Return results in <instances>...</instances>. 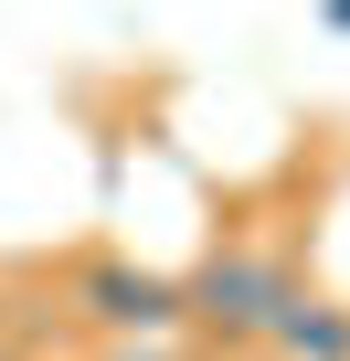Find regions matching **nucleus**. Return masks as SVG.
<instances>
[{"mask_svg": "<svg viewBox=\"0 0 350 361\" xmlns=\"http://www.w3.org/2000/svg\"><path fill=\"white\" fill-rule=\"evenodd\" d=\"M265 361H350V308L329 298H287L265 329Z\"/></svg>", "mask_w": 350, "mask_h": 361, "instance_id": "nucleus-3", "label": "nucleus"}, {"mask_svg": "<svg viewBox=\"0 0 350 361\" xmlns=\"http://www.w3.org/2000/svg\"><path fill=\"white\" fill-rule=\"evenodd\" d=\"M106 361H170V340H117Z\"/></svg>", "mask_w": 350, "mask_h": 361, "instance_id": "nucleus-4", "label": "nucleus"}, {"mask_svg": "<svg viewBox=\"0 0 350 361\" xmlns=\"http://www.w3.org/2000/svg\"><path fill=\"white\" fill-rule=\"evenodd\" d=\"M318 22H329V32H350V0H318Z\"/></svg>", "mask_w": 350, "mask_h": 361, "instance_id": "nucleus-5", "label": "nucleus"}, {"mask_svg": "<svg viewBox=\"0 0 350 361\" xmlns=\"http://www.w3.org/2000/svg\"><path fill=\"white\" fill-rule=\"evenodd\" d=\"M75 308H85L96 329H117V340H170V329H181V287L149 276V266H127V255L75 266Z\"/></svg>", "mask_w": 350, "mask_h": 361, "instance_id": "nucleus-2", "label": "nucleus"}, {"mask_svg": "<svg viewBox=\"0 0 350 361\" xmlns=\"http://www.w3.org/2000/svg\"><path fill=\"white\" fill-rule=\"evenodd\" d=\"M234 361H265V350H234Z\"/></svg>", "mask_w": 350, "mask_h": 361, "instance_id": "nucleus-6", "label": "nucleus"}, {"mask_svg": "<svg viewBox=\"0 0 350 361\" xmlns=\"http://www.w3.org/2000/svg\"><path fill=\"white\" fill-rule=\"evenodd\" d=\"M297 298V276L276 266V255H255V245H223L192 287H181V329H202L223 361L234 350H265V329H276V308Z\"/></svg>", "mask_w": 350, "mask_h": 361, "instance_id": "nucleus-1", "label": "nucleus"}]
</instances>
